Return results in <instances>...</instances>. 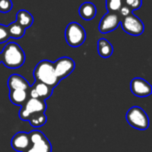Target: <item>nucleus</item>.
<instances>
[{
  "label": "nucleus",
  "instance_id": "obj_8",
  "mask_svg": "<svg viewBox=\"0 0 152 152\" xmlns=\"http://www.w3.org/2000/svg\"><path fill=\"white\" fill-rule=\"evenodd\" d=\"M53 67H54V71H55L57 77L60 80H61L72 73V71L75 69L76 63L71 58L64 56V57L58 59L56 61H54Z\"/></svg>",
  "mask_w": 152,
  "mask_h": 152
},
{
  "label": "nucleus",
  "instance_id": "obj_2",
  "mask_svg": "<svg viewBox=\"0 0 152 152\" xmlns=\"http://www.w3.org/2000/svg\"><path fill=\"white\" fill-rule=\"evenodd\" d=\"M33 75L36 81L45 83L52 88L56 87L61 81L55 74L53 62L48 60L39 61L34 69Z\"/></svg>",
  "mask_w": 152,
  "mask_h": 152
},
{
  "label": "nucleus",
  "instance_id": "obj_17",
  "mask_svg": "<svg viewBox=\"0 0 152 152\" xmlns=\"http://www.w3.org/2000/svg\"><path fill=\"white\" fill-rule=\"evenodd\" d=\"M16 21L19 22L22 27L28 28L34 22V18L30 12L26 10H20L16 14Z\"/></svg>",
  "mask_w": 152,
  "mask_h": 152
},
{
  "label": "nucleus",
  "instance_id": "obj_24",
  "mask_svg": "<svg viewBox=\"0 0 152 152\" xmlns=\"http://www.w3.org/2000/svg\"><path fill=\"white\" fill-rule=\"evenodd\" d=\"M131 13H133V11L126 5V4H122V5H121V7L119 8V10H118V14L120 15V17H121V19L122 18H124V17H126V16H128V15H130Z\"/></svg>",
  "mask_w": 152,
  "mask_h": 152
},
{
  "label": "nucleus",
  "instance_id": "obj_14",
  "mask_svg": "<svg viewBox=\"0 0 152 152\" xmlns=\"http://www.w3.org/2000/svg\"><path fill=\"white\" fill-rule=\"evenodd\" d=\"M30 89V88H29ZM29 90H9V99L11 102L17 106H22L29 98Z\"/></svg>",
  "mask_w": 152,
  "mask_h": 152
},
{
  "label": "nucleus",
  "instance_id": "obj_18",
  "mask_svg": "<svg viewBox=\"0 0 152 152\" xmlns=\"http://www.w3.org/2000/svg\"><path fill=\"white\" fill-rule=\"evenodd\" d=\"M6 27H7V32H8V35L10 37L19 39V38H21L25 35L26 28L24 27H22L17 21H14Z\"/></svg>",
  "mask_w": 152,
  "mask_h": 152
},
{
  "label": "nucleus",
  "instance_id": "obj_7",
  "mask_svg": "<svg viewBox=\"0 0 152 152\" xmlns=\"http://www.w3.org/2000/svg\"><path fill=\"white\" fill-rule=\"evenodd\" d=\"M120 24L126 33L134 37L141 36L144 31L143 22L141 20V19H139L133 13L122 18Z\"/></svg>",
  "mask_w": 152,
  "mask_h": 152
},
{
  "label": "nucleus",
  "instance_id": "obj_12",
  "mask_svg": "<svg viewBox=\"0 0 152 152\" xmlns=\"http://www.w3.org/2000/svg\"><path fill=\"white\" fill-rule=\"evenodd\" d=\"M30 145V139L28 133L25 132H18L16 133L12 140H11V146L12 148L19 152H26L29 148Z\"/></svg>",
  "mask_w": 152,
  "mask_h": 152
},
{
  "label": "nucleus",
  "instance_id": "obj_22",
  "mask_svg": "<svg viewBox=\"0 0 152 152\" xmlns=\"http://www.w3.org/2000/svg\"><path fill=\"white\" fill-rule=\"evenodd\" d=\"M12 9V0H0V12L6 13Z\"/></svg>",
  "mask_w": 152,
  "mask_h": 152
},
{
  "label": "nucleus",
  "instance_id": "obj_16",
  "mask_svg": "<svg viewBox=\"0 0 152 152\" xmlns=\"http://www.w3.org/2000/svg\"><path fill=\"white\" fill-rule=\"evenodd\" d=\"M98 53L102 58H110L113 53V46L106 38L98 40Z\"/></svg>",
  "mask_w": 152,
  "mask_h": 152
},
{
  "label": "nucleus",
  "instance_id": "obj_23",
  "mask_svg": "<svg viewBox=\"0 0 152 152\" xmlns=\"http://www.w3.org/2000/svg\"><path fill=\"white\" fill-rule=\"evenodd\" d=\"M10 38L8 32H7V27L0 24V44H3L6 42Z\"/></svg>",
  "mask_w": 152,
  "mask_h": 152
},
{
  "label": "nucleus",
  "instance_id": "obj_13",
  "mask_svg": "<svg viewBox=\"0 0 152 152\" xmlns=\"http://www.w3.org/2000/svg\"><path fill=\"white\" fill-rule=\"evenodd\" d=\"M7 86L9 90H27L30 88V85L26 78L18 74H12L9 77L7 80Z\"/></svg>",
  "mask_w": 152,
  "mask_h": 152
},
{
  "label": "nucleus",
  "instance_id": "obj_9",
  "mask_svg": "<svg viewBox=\"0 0 152 152\" xmlns=\"http://www.w3.org/2000/svg\"><path fill=\"white\" fill-rule=\"evenodd\" d=\"M121 17L117 12H108L101 20L99 24V31L102 34L114 31L119 25Z\"/></svg>",
  "mask_w": 152,
  "mask_h": 152
},
{
  "label": "nucleus",
  "instance_id": "obj_19",
  "mask_svg": "<svg viewBox=\"0 0 152 152\" xmlns=\"http://www.w3.org/2000/svg\"><path fill=\"white\" fill-rule=\"evenodd\" d=\"M28 121L29 122L30 126L38 128L43 126H45L47 122V116L45 115V112H38V113H34L29 116Z\"/></svg>",
  "mask_w": 152,
  "mask_h": 152
},
{
  "label": "nucleus",
  "instance_id": "obj_6",
  "mask_svg": "<svg viewBox=\"0 0 152 152\" xmlns=\"http://www.w3.org/2000/svg\"><path fill=\"white\" fill-rule=\"evenodd\" d=\"M30 139L29 148L26 152H52V144L47 137L39 130L28 133Z\"/></svg>",
  "mask_w": 152,
  "mask_h": 152
},
{
  "label": "nucleus",
  "instance_id": "obj_21",
  "mask_svg": "<svg viewBox=\"0 0 152 152\" xmlns=\"http://www.w3.org/2000/svg\"><path fill=\"white\" fill-rule=\"evenodd\" d=\"M123 4H126L134 12V10L141 8L142 4V0H123Z\"/></svg>",
  "mask_w": 152,
  "mask_h": 152
},
{
  "label": "nucleus",
  "instance_id": "obj_15",
  "mask_svg": "<svg viewBox=\"0 0 152 152\" xmlns=\"http://www.w3.org/2000/svg\"><path fill=\"white\" fill-rule=\"evenodd\" d=\"M78 13L83 20H91L95 17L97 13V9L94 4L91 2H85L80 5L78 9Z\"/></svg>",
  "mask_w": 152,
  "mask_h": 152
},
{
  "label": "nucleus",
  "instance_id": "obj_20",
  "mask_svg": "<svg viewBox=\"0 0 152 152\" xmlns=\"http://www.w3.org/2000/svg\"><path fill=\"white\" fill-rule=\"evenodd\" d=\"M123 4V0H106V7L108 12H118L119 8Z\"/></svg>",
  "mask_w": 152,
  "mask_h": 152
},
{
  "label": "nucleus",
  "instance_id": "obj_11",
  "mask_svg": "<svg viewBox=\"0 0 152 152\" xmlns=\"http://www.w3.org/2000/svg\"><path fill=\"white\" fill-rule=\"evenodd\" d=\"M53 88H52L48 85L39 81H35V83L32 86H30L28 94L29 97L31 98H37L46 101L53 94Z\"/></svg>",
  "mask_w": 152,
  "mask_h": 152
},
{
  "label": "nucleus",
  "instance_id": "obj_10",
  "mask_svg": "<svg viewBox=\"0 0 152 152\" xmlns=\"http://www.w3.org/2000/svg\"><path fill=\"white\" fill-rule=\"evenodd\" d=\"M130 89L134 95L141 98L148 97L152 93V87L150 83L142 77H134L132 79Z\"/></svg>",
  "mask_w": 152,
  "mask_h": 152
},
{
  "label": "nucleus",
  "instance_id": "obj_1",
  "mask_svg": "<svg viewBox=\"0 0 152 152\" xmlns=\"http://www.w3.org/2000/svg\"><path fill=\"white\" fill-rule=\"evenodd\" d=\"M2 62L8 69H18L25 62V53L21 47L15 42L8 43L1 53Z\"/></svg>",
  "mask_w": 152,
  "mask_h": 152
},
{
  "label": "nucleus",
  "instance_id": "obj_25",
  "mask_svg": "<svg viewBox=\"0 0 152 152\" xmlns=\"http://www.w3.org/2000/svg\"><path fill=\"white\" fill-rule=\"evenodd\" d=\"M2 62V57H1V53H0V63Z\"/></svg>",
  "mask_w": 152,
  "mask_h": 152
},
{
  "label": "nucleus",
  "instance_id": "obj_5",
  "mask_svg": "<svg viewBox=\"0 0 152 152\" xmlns=\"http://www.w3.org/2000/svg\"><path fill=\"white\" fill-rule=\"evenodd\" d=\"M46 109L47 105L45 103V101L29 97L21 106L19 111V117L21 120L28 121L30 115L38 112H45Z\"/></svg>",
  "mask_w": 152,
  "mask_h": 152
},
{
  "label": "nucleus",
  "instance_id": "obj_4",
  "mask_svg": "<svg viewBox=\"0 0 152 152\" xmlns=\"http://www.w3.org/2000/svg\"><path fill=\"white\" fill-rule=\"evenodd\" d=\"M86 38V33L82 25L77 22H70L65 29V39L71 47L82 45Z\"/></svg>",
  "mask_w": 152,
  "mask_h": 152
},
{
  "label": "nucleus",
  "instance_id": "obj_3",
  "mask_svg": "<svg viewBox=\"0 0 152 152\" xmlns=\"http://www.w3.org/2000/svg\"><path fill=\"white\" fill-rule=\"evenodd\" d=\"M126 121L128 125L135 129L143 131L148 129L150 119L147 113L138 106L131 107L126 113Z\"/></svg>",
  "mask_w": 152,
  "mask_h": 152
}]
</instances>
